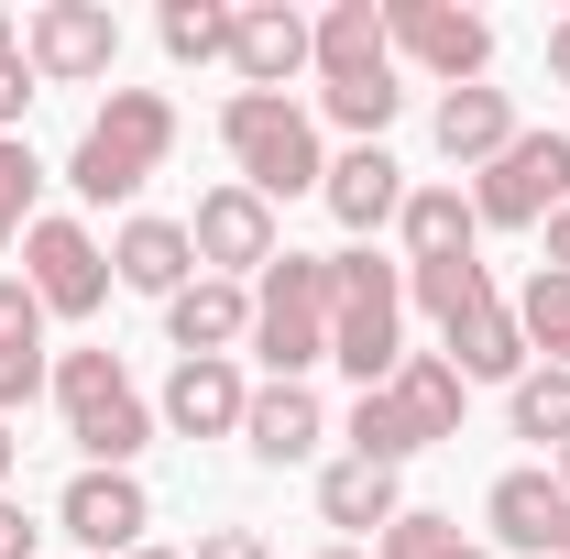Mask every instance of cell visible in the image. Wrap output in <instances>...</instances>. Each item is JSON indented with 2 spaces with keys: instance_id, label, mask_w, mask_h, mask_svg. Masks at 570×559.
<instances>
[{
  "instance_id": "obj_1",
  "label": "cell",
  "mask_w": 570,
  "mask_h": 559,
  "mask_svg": "<svg viewBox=\"0 0 570 559\" xmlns=\"http://www.w3.org/2000/svg\"><path fill=\"white\" fill-rule=\"evenodd\" d=\"M165 154H176V99H165V88H110V99L88 110L77 154H67L77 209H132L142 187L165 176Z\"/></svg>"
},
{
  "instance_id": "obj_2",
  "label": "cell",
  "mask_w": 570,
  "mask_h": 559,
  "mask_svg": "<svg viewBox=\"0 0 570 559\" xmlns=\"http://www.w3.org/2000/svg\"><path fill=\"white\" fill-rule=\"evenodd\" d=\"M219 154H230V176H242L264 209L330 187V143H318V110H307V99H253V88H230V99H219Z\"/></svg>"
},
{
  "instance_id": "obj_3",
  "label": "cell",
  "mask_w": 570,
  "mask_h": 559,
  "mask_svg": "<svg viewBox=\"0 0 570 559\" xmlns=\"http://www.w3.org/2000/svg\"><path fill=\"white\" fill-rule=\"evenodd\" d=\"M330 362L362 395H384L395 362H406V264H384L373 242L330 253Z\"/></svg>"
},
{
  "instance_id": "obj_4",
  "label": "cell",
  "mask_w": 570,
  "mask_h": 559,
  "mask_svg": "<svg viewBox=\"0 0 570 559\" xmlns=\"http://www.w3.org/2000/svg\"><path fill=\"white\" fill-rule=\"evenodd\" d=\"M56 418H67V439L88 450V472H132L142 450H154V406H142V384L121 373V351H56Z\"/></svg>"
},
{
  "instance_id": "obj_5",
  "label": "cell",
  "mask_w": 570,
  "mask_h": 559,
  "mask_svg": "<svg viewBox=\"0 0 570 559\" xmlns=\"http://www.w3.org/2000/svg\"><path fill=\"white\" fill-rule=\"evenodd\" d=\"M253 362L264 384H307L330 362V253H275L253 275Z\"/></svg>"
},
{
  "instance_id": "obj_6",
  "label": "cell",
  "mask_w": 570,
  "mask_h": 559,
  "mask_svg": "<svg viewBox=\"0 0 570 559\" xmlns=\"http://www.w3.org/2000/svg\"><path fill=\"white\" fill-rule=\"evenodd\" d=\"M570 209V133H515L472 176V219L483 231H549Z\"/></svg>"
},
{
  "instance_id": "obj_7",
  "label": "cell",
  "mask_w": 570,
  "mask_h": 559,
  "mask_svg": "<svg viewBox=\"0 0 570 559\" xmlns=\"http://www.w3.org/2000/svg\"><path fill=\"white\" fill-rule=\"evenodd\" d=\"M22 285H33V307L45 318H99L110 307V242L67 209H33L22 231Z\"/></svg>"
},
{
  "instance_id": "obj_8",
  "label": "cell",
  "mask_w": 570,
  "mask_h": 559,
  "mask_svg": "<svg viewBox=\"0 0 570 559\" xmlns=\"http://www.w3.org/2000/svg\"><path fill=\"white\" fill-rule=\"evenodd\" d=\"M384 33H395V67L439 77V88H483L494 67V22L461 0H384Z\"/></svg>"
},
{
  "instance_id": "obj_9",
  "label": "cell",
  "mask_w": 570,
  "mask_h": 559,
  "mask_svg": "<svg viewBox=\"0 0 570 559\" xmlns=\"http://www.w3.org/2000/svg\"><path fill=\"white\" fill-rule=\"evenodd\" d=\"M22 67L45 77V88H99V77L121 67V22H110V0H45V11L22 22Z\"/></svg>"
},
{
  "instance_id": "obj_10",
  "label": "cell",
  "mask_w": 570,
  "mask_h": 559,
  "mask_svg": "<svg viewBox=\"0 0 570 559\" xmlns=\"http://www.w3.org/2000/svg\"><path fill=\"white\" fill-rule=\"evenodd\" d=\"M307 77H318V99L330 88H406L395 33H384V0H330L307 22Z\"/></svg>"
},
{
  "instance_id": "obj_11",
  "label": "cell",
  "mask_w": 570,
  "mask_h": 559,
  "mask_svg": "<svg viewBox=\"0 0 570 559\" xmlns=\"http://www.w3.org/2000/svg\"><path fill=\"white\" fill-rule=\"evenodd\" d=\"M187 242H198V275H230V285H253L264 264L285 253V231H275V209L242 187V176H219L209 198L187 209Z\"/></svg>"
},
{
  "instance_id": "obj_12",
  "label": "cell",
  "mask_w": 570,
  "mask_h": 559,
  "mask_svg": "<svg viewBox=\"0 0 570 559\" xmlns=\"http://www.w3.org/2000/svg\"><path fill=\"white\" fill-rule=\"evenodd\" d=\"M56 538H77L88 559H132L142 538H154V493H142V472H77V483L56 493Z\"/></svg>"
},
{
  "instance_id": "obj_13",
  "label": "cell",
  "mask_w": 570,
  "mask_h": 559,
  "mask_svg": "<svg viewBox=\"0 0 570 559\" xmlns=\"http://www.w3.org/2000/svg\"><path fill=\"white\" fill-rule=\"evenodd\" d=\"M483 538L515 549V559H560V538H570V483L549 472V461L494 472V493H483Z\"/></svg>"
},
{
  "instance_id": "obj_14",
  "label": "cell",
  "mask_w": 570,
  "mask_h": 559,
  "mask_svg": "<svg viewBox=\"0 0 570 559\" xmlns=\"http://www.w3.org/2000/svg\"><path fill=\"white\" fill-rule=\"evenodd\" d=\"M165 341H176V362H230V351H253V285L198 275L187 296H165Z\"/></svg>"
},
{
  "instance_id": "obj_15",
  "label": "cell",
  "mask_w": 570,
  "mask_h": 559,
  "mask_svg": "<svg viewBox=\"0 0 570 559\" xmlns=\"http://www.w3.org/2000/svg\"><path fill=\"white\" fill-rule=\"evenodd\" d=\"M110 285H132V296H187V285H198V242H187V219L132 209L121 231H110Z\"/></svg>"
},
{
  "instance_id": "obj_16",
  "label": "cell",
  "mask_w": 570,
  "mask_h": 559,
  "mask_svg": "<svg viewBox=\"0 0 570 559\" xmlns=\"http://www.w3.org/2000/svg\"><path fill=\"white\" fill-rule=\"evenodd\" d=\"M230 77H242L253 99H285V77H307V11H285V0H242Z\"/></svg>"
},
{
  "instance_id": "obj_17",
  "label": "cell",
  "mask_w": 570,
  "mask_h": 559,
  "mask_svg": "<svg viewBox=\"0 0 570 559\" xmlns=\"http://www.w3.org/2000/svg\"><path fill=\"white\" fill-rule=\"evenodd\" d=\"M318 439H330V406H318L307 384H253V406H242V450H253L264 472L318 461Z\"/></svg>"
},
{
  "instance_id": "obj_18",
  "label": "cell",
  "mask_w": 570,
  "mask_h": 559,
  "mask_svg": "<svg viewBox=\"0 0 570 559\" xmlns=\"http://www.w3.org/2000/svg\"><path fill=\"white\" fill-rule=\"evenodd\" d=\"M242 406H253L242 362H176V373H165V406H154V418L176 428V439H242Z\"/></svg>"
},
{
  "instance_id": "obj_19",
  "label": "cell",
  "mask_w": 570,
  "mask_h": 559,
  "mask_svg": "<svg viewBox=\"0 0 570 559\" xmlns=\"http://www.w3.org/2000/svg\"><path fill=\"white\" fill-rule=\"evenodd\" d=\"M318 198H330V219H341L352 242H373L384 219L406 209V165H395L384 143H352V154H330V187H318Z\"/></svg>"
},
{
  "instance_id": "obj_20",
  "label": "cell",
  "mask_w": 570,
  "mask_h": 559,
  "mask_svg": "<svg viewBox=\"0 0 570 559\" xmlns=\"http://www.w3.org/2000/svg\"><path fill=\"white\" fill-rule=\"evenodd\" d=\"M56 384V351H45V307H33V285L0 275V428H11V406H33Z\"/></svg>"
},
{
  "instance_id": "obj_21",
  "label": "cell",
  "mask_w": 570,
  "mask_h": 559,
  "mask_svg": "<svg viewBox=\"0 0 570 559\" xmlns=\"http://www.w3.org/2000/svg\"><path fill=\"white\" fill-rule=\"evenodd\" d=\"M428 133H439V154H450L461 176H483L527 121H515V99H504V88H439V121H428Z\"/></svg>"
},
{
  "instance_id": "obj_22",
  "label": "cell",
  "mask_w": 570,
  "mask_h": 559,
  "mask_svg": "<svg viewBox=\"0 0 570 559\" xmlns=\"http://www.w3.org/2000/svg\"><path fill=\"white\" fill-rule=\"evenodd\" d=\"M384 395H395V418L417 428V450H439V439H461V406H472V384L450 373V351H406Z\"/></svg>"
},
{
  "instance_id": "obj_23",
  "label": "cell",
  "mask_w": 570,
  "mask_h": 559,
  "mask_svg": "<svg viewBox=\"0 0 570 559\" xmlns=\"http://www.w3.org/2000/svg\"><path fill=\"white\" fill-rule=\"evenodd\" d=\"M395 242H406V264H450V253H472L483 242V219H472V187H406V209H395Z\"/></svg>"
},
{
  "instance_id": "obj_24",
  "label": "cell",
  "mask_w": 570,
  "mask_h": 559,
  "mask_svg": "<svg viewBox=\"0 0 570 559\" xmlns=\"http://www.w3.org/2000/svg\"><path fill=\"white\" fill-rule=\"evenodd\" d=\"M527 362H538V351H527V330H515L504 296H494V307H472V318L450 330V373H461V384H515Z\"/></svg>"
},
{
  "instance_id": "obj_25",
  "label": "cell",
  "mask_w": 570,
  "mask_h": 559,
  "mask_svg": "<svg viewBox=\"0 0 570 559\" xmlns=\"http://www.w3.org/2000/svg\"><path fill=\"white\" fill-rule=\"evenodd\" d=\"M406 307L439 318V341L472 318V307H494V264L483 253H450V264H406Z\"/></svg>"
},
{
  "instance_id": "obj_26",
  "label": "cell",
  "mask_w": 570,
  "mask_h": 559,
  "mask_svg": "<svg viewBox=\"0 0 570 559\" xmlns=\"http://www.w3.org/2000/svg\"><path fill=\"white\" fill-rule=\"evenodd\" d=\"M318 516H330V527H373V538H384V527L406 516V493H395V472H373V461L341 450V461L318 472Z\"/></svg>"
},
{
  "instance_id": "obj_27",
  "label": "cell",
  "mask_w": 570,
  "mask_h": 559,
  "mask_svg": "<svg viewBox=\"0 0 570 559\" xmlns=\"http://www.w3.org/2000/svg\"><path fill=\"white\" fill-rule=\"evenodd\" d=\"M504 418H515V439H538L549 461L570 450V373L560 362H527L515 384H504Z\"/></svg>"
},
{
  "instance_id": "obj_28",
  "label": "cell",
  "mask_w": 570,
  "mask_h": 559,
  "mask_svg": "<svg viewBox=\"0 0 570 559\" xmlns=\"http://www.w3.org/2000/svg\"><path fill=\"white\" fill-rule=\"evenodd\" d=\"M165 56L176 67H230V33H242V0H165Z\"/></svg>"
},
{
  "instance_id": "obj_29",
  "label": "cell",
  "mask_w": 570,
  "mask_h": 559,
  "mask_svg": "<svg viewBox=\"0 0 570 559\" xmlns=\"http://www.w3.org/2000/svg\"><path fill=\"white\" fill-rule=\"evenodd\" d=\"M341 439H352V461H373V472H406V461H417V428L395 418V395H352Z\"/></svg>"
},
{
  "instance_id": "obj_30",
  "label": "cell",
  "mask_w": 570,
  "mask_h": 559,
  "mask_svg": "<svg viewBox=\"0 0 570 559\" xmlns=\"http://www.w3.org/2000/svg\"><path fill=\"white\" fill-rule=\"evenodd\" d=\"M373 559H494L483 538H461V516H428V504H406L384 538H373Z\"/></svg>"
},
{
  "instance_id": "obj_31",
  "label": "cell",
  "mask_w": 570,
  "mask_h": 559,
  "mask_svg": "<svg viewBox=\"0 0 570 559\" xmlns=\"http://www.w3.org/2000/svg\"><path fill=\"white\" fill-rule=\"evenodd\" d=\"M515 330H527V351H549V362L570 373V275H549V264H538V275H527V296H515Z\"/></svg>"
},
{
  "instance_id": "obj_32",
  "label": "cell",
  "mask_w": 570,
  "mask_h": 559,
  "mask_svg": "<svg viewBox=\"0 0 570 559\" xmlns=\"http://www.w3.org/2000/svg\"><path fill=\"white\" fill-rule=\"evenodd\" d=\"M33 198H45V165H33V143H0V253L33 231Z\"/></svg>"
},
{
  "instance_id": "obj_33",
  "label": "cell",
  "mask_w": 570,
  "mask_h": 559,
  "mask_svg": "<svg viewBox=\"0 0 570 559\" xmlns=\"http://www.w3.org/2000/svg\"><path fill=\"white\" fill-rule=\"evenodd\" d=\"M33 88H45V77L22 67V56H0V143H22V110H33Z\"/></svg>"
},
{
  "instance_id": "obj_34",
  "label": "cell",
  "mask_w": 570,
  "mask_h": 559,
  "mask_svg": "<svg viewBox=\"0 0 570 559\" xmlns=\"http://www.w3.org/2000/svg\"><path fill=\"white\" fill-rule=\"evenodd\" d=\"M0 559H45V527H33L11 493H0Z\"/></svg>"
},
{
  "instance_id": "obj_35",
  "label": "cell",
  "mask_w": 570,
  "mask_h": 559,
  "mask_svg": "<svg viewBox=\"0 0 570 559\" xmlns=\"http://www.w3.org/2000/svg\"><path fill=\"white\" fill-rule=\"evenodd\" d=\"M187 559H275V549H264L253 527H209V538H198V549H187Z\"/></svg>"
},
{
  "instance_id": "obj_36",
  "label": "cell",
  "mask_w": 570,
  "mask_h": 559,
  "mask_svg": "<svg viewBox=\"0 0 570 559\" xmlns=\"http://www.w3.org/2000/svg\"><path fill=\"white\" fill-rule=\"evenodd\" d=\"M549 77H560V88H570V11H560V22H549Z\"/></svg>"
},
{
  "instance_id": "obj_37",
  "label": "cell",
  "mask_w": 570,
  "mask_h": 559,
  "mask_svg": "<svg viewBox=\"0 0 570 559\" xmlns=\"http://www.w3.org/2000/svg\"><path fill=\"white\" fill-rule=\"evenodd\" d=\"M549 275H570V209L549 219Z\"/></svg>"
},
{
  "instance_id": "obj_38",
  "label": "cell",
  "mask_w": 570,
  "mask_h": 559,
  "mask_svg": "<svg viewBox=\"0 0 570 559\" xmlns=\"http://www.w3.org/2000/svg\"><path fill=\"white\" fill-rule=\"evenodd\" d=\"M132 559H187V549H165V538H142V549H132Z\"/></svg>"
},
{
  "instance_id": "obj_39",
  "label": "cell",
  "mask_w": 570,
  "mask_h": 559,
  "mask_svg": "<svg viewBox=\"0 0 570 559\" xmlns=\"http://www.w3.org/2000/svg\"><path fill=\"white\" fill-rule=\"evenodd\" d=\"M0 483H11V428H0Z\"/></svg>"
},
{
  "instance_id": "obj_40",
  "label": "cell",
  "mask_w": 570,
  "mask_h": 559,
  "mask_svg": "<svg viewBox=\"0 0 570 559\" xmlns=\"http://www.w3.org/2000/svg\"><path fill=\"white\" fill-rule=\"evenodd\" d=\"M0 56H11V11H0Z\"/></svg>"
},
{
  "instance_id": "obj_41",
  "label": "cell",
  "mask_w": 570,
  "mask_h": 559,
  "mask_svg": "<svg viewBox=\"0 0 570 559\" xmlns=\"http://www.w3.org/2000/svg\"><path fill=\"white\" fill-rule=\"evenodd\" d=\"M549 472H560V483H570V450H560V461H549Z\"/></svg>"
},
{
  "instance_id": "obj_42",
  "label": "cell",
  "mask_w": 570,
  "mask_h": 559,
  "mask_svg": "<svg viewBox=\"0 0 570 559\" xmlns=\"http://www.w3.org/2000/svg\"><path fill=\"white\" fill-rule=\"evenodd\" d=\"M318 559H362V549H318Z\"/></svg>"
},
{
  "instance_id": "obj_43",
  "label": "cell",
  "mask_w": 570,
  "mask_h": 559,
  "mask_svg": "<svg viewBox=\"0 0 570 559\" xmlns=\"http://www.w3.org/2000/svg\"><path fill=\"white\" fill-rule=\"evenodd\" d=\"M560 559H570V538H560Z\"/></svg>"
}]
</instances>
